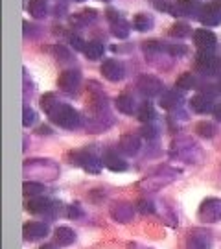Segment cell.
<instances>
[{
    "mask_svg": "<svg viewBox=\"0 0 221 249\" xmlns=\"http://www.w3.org/2000/svg\"><path fill=\"white\" fill-rule=\"evenodd\" d=\"M50 118H52V122H55V124L61 125V127H67V129H74L81 122L78 111L70 106H65V104H59L57 109L50 115Z\"/></svg>",
    "mask_w": 221,
    "mask_h": 249,
    "instance_id": "6da1fadb",
    "label": "cell"
},
{
    "mask_svg": "<svg viewBox=\"0 0 221 249\" xmlns=\"http://www.w3.org/2000/svg\"><path fill=\"white\" fill-rule=\"evenodd\" d=\"M199 220L204 223H216L221 220V199L218 197H208L204 199L199 211H197Z\"/></svg>",
    "mask_w": 221,
    "mask_h": 249,
    "instance_id": "7a4b0ae2",
    "label": "cell"
},
{
    "mask_svg": "<svg viewBox=\"0 0 221 249\" xmlns=\"http://www.w3.org/2000/svg\"><path fill=\"white\" fill-rule=\"evenodd\" d=\"M157 8L164 9L175 17H185V15H192L199 6L194 0H177V2H157Z\"/></svg>",
    "mask_w": 221,
    "mask_h": 249,
    "instance_id": "3957f363",
    "label": "cell"
},
{
    "mask_svg": "<svg viewBox=\"0 0 221 249\" xmlns=\"http://www.w3.org/2000/svg\"><path fill=\"white\" fill-rule=\"evenodd\" d=\"M136 87H138V90H140L144 96L151 98V96L160 94L164 85H162V81H160L159 78H155V76H151V74H144V76H140Z\"/></svg>",
    "mask_w": 221,
    "mask_h": 249,
    "instance_id": "277c9868",
    "label": "cell"
},
{
    "mask_svg": "<svg viewBox=\"0 0 221 249\" xmlns=\"http://www.w3.org/2000/svg\"><path fill=\"white\" fill-rule=\"evenodd\" d=\"M210 246H212L210 232L203 231V229H192L190 231L186 249H210Z\"/></svg>",
    "mask_w": 221,
    "mask_h": 249,
    "instance_id": "5b68a950",
    "label": "cell"
},
{
    "mask_svg": "<svg viewBox=\"0 0 221 249\" xmlns=\"http://www.w3.org/2000/svg\"><path fill=\"white\" fill-rule=\"evenodd\" d=\"M80 81H81V74L78 71H65V72H61V76H59V80H57V85H59V89H61L63 92L72 94V92L78 90Z\"/></svg>",
    "mask_w": 221,
    "mask_h": 249,
    "instance_id": "8992f818",
    "label": "cell"
},
{
    "mask_svg": "<svg viewBox=\"0 0 221 249\" xmlns=\"http://www.w3.org/2000/svg\"><path fill=\"white\" fill-rule=\"evenodd\" d=\"M195 63L204 74H214L218 71V59L212 53V50H199L195 53Z\"/></svg>",
    "mask_w": 221,
    "mask_h": 249,
    "instance_id": "52a82bcc",
    "label": "cell"
},
{
    "mask_svg": "<svg viewBox=\"0 0 221 249\" xmlns=\"http://www.w3.org/2000/svg\"><path fill=\"white\" fill-rule=\"evenodd\" d=\"M22 234H24V240H41V238H44L48 234V227L41 222H30L22 227Z\"/></svg>",
    "mask_w": 221,
    "mask_h": 249,
    "instance_id": "ba28073f",
    "label": "cell"
},
{
    "mask_svg": "<svg viewBox=\"0 0 221 249\" xmlns=\"http://www.w3.org/2000/svg\"><path fill=\"white\" fill-rule=\"evenodd\" d=\"M102 74L109 81H120L124 78V67L115 59H107L102 63Z\"/></svg>",
    "mask_w": 221,
    "mask_h": 249,
    "instance_id": "9c48e42d",
    "label": "cell"
},
{
    "mask_svg": "<svg viewBox=\"0 0 221 249\" xmlns=\"http://www.w3.org/2000/svg\"><path fill=\"white\" fill-rule=\"evenodd\" d=\"M199 18H201L204 26H216L221 22V8L218 4H208V6L201 8Z\"/></svg>",
    "mask_w": 221,
    "mask_h": 249,
    "instance_id": "30bf717a",
    "label": "cell"
},
{
    "mask_svg": "<svg viewBox=\"0 0 221 249\" xmlns=\"http://www.w3.org/2000/svg\"><path fill=\"white\" fill-rule=\"evenodd\" d=\"M194 41L199 50H214V46H216V36L210 30H204V28L195 30Z\"/></svg>",
    "mask_w": 221,
    "mask_h": 249,
    "instance_id": "8fae6325",
    "label": "cell"
},
{
    "mask_svg": "<svg viewBox=\"0 0 221 249\" xmlns=\"http://www.w3.org/2000/svg\"><path fill=\"white\" fill-rule=\"evenodd\" d=\"M133 214H135V211H133L131 205H127V203L113 205V209H111V216L115 218L116 222H120V223L131 222V220H133Z\"/></svg>",
    "mask_w": 221,
    "mask_h": 249,
    "instance_id": "7c38bea8",
    "label": "cell"
},
{
    "mask_svg": "<svg viewBox=\"0 0 221 249\" xmlns=\"http://www.w3.org/2000/svg\"><path fill=\"white\" fill-rule=\"evenodd\" d=\"M53 207H55V205H53L50 199H46V197H32L26 205L28 211L34 214H44V213H48V211H52Z\"/></svg>",
    "mask_w": 221,
    "mask_h": 249,
    "instance_id": "4fadbf2b",
    "label": "cell"
},
{
    "mask_svg": "<svg viewBox=\"0 0 221 249\" xmlns=\"http://www.w3.org/2000/svg\"><path fill=\"white\" fill-rule=\"evenodd\" d=\"M76 162L81 164V166L87 170V172H90V174H98V172H100V166H102V160L98 159L96 155H92V153H80Z\"/></svg>",
    "mask_w": 221,
    "mask_h": 249,
    "instance_id": "5bb4252c",
    "label": "cell"
},
{
    "mask_svg": "<svg viewBox=\"0 0 221 249\" xmlns=\"http://www.w3.org/2000/svg\"><path fill=\"white\" fill-rule=\"evenodd\" d=\"M103 164L113 172H125L127 170V162L122 157H118V153H115V151H107L103 155Z\"/></svg>",
    "mask_w": 221,
    "mask_h": 249,
    "instance_id": "9a60e30c",
    "label": "cell"
},
{
    "mask_svg": "<svg viewBox=\"0 0 221 249\" xmlns=\"http://www.w3.org/2000/svg\"><path fill=\"white\" fill-rule=\"evenodd\" d=\"M190 107L194 109L195 113H201V115L214 111L212 100L208 98V96H204V94H195L194 98L190 100Z\"/></svg>",
    "mask_w": 221,
    "mask_h": 249,
    "instance_id": "2e32d148",
    "label": "cell"
},
{
    "mask_svg": "<svg viewBox=\"0 0 221 249\" xmlns=\"http://www.w3.org/2000/svg\"><path fill=\"white\" fill-rule=\"evenodd\" d=\"M120 150L127 153V155H135L136 151L140 150V139L138 137H135V135H124L122 139H120Z\"/></svg>",
    "mask_w": 221,
    "mask_h": 249,
    "instance_id": "e0dca14e",
    "label": "cell"
},
{
    "mask_svg": "<svg viewBox=\"0 0 221 249\" xmlns=\"http://www.w3.org/2000/svg\"><path fill=\"white\" fill-rule=\"evenodd\" d=\"M115 106L120 113H125V115H133V111L136 109V104H135V100H133L129 94H122V96H118L116 102H115Z\"/></svg>",
    "mask_w": 221,
    "mask_h": 249,
    "instance_id": "ac0fdd59",
    "label": "cell"
},
{
    "mask_svg": "<svg viewBox=\"0 0 221 249\" xmlns=\"http://www.w3.org/2000/svg\"><path fill=\"white\" fill-rule=\"evenodd\" d=\"M76 240V234L72 231L70 227H57L55 229V242L59 244V246H70L72 242Z\"/></svg>",
    "mask_w": 221,
    "mask_h": 249,
    "instance_id": "d6986e66",
    "label": "cell"
},
{
    "mask_svg": "<svg viewBox=\"0 0 221 249\" xmlns=\"http://www.w3.org/2000/svg\"><path fill=\"white\" fill-rule=\"evenodd\" d=\"M85 55H87L90 61L100 59V57L103 55V45H102V43H96V41L87 43V46H85Z\"/></svg>",
    "mask_w": 221,
    "mask_h": 249,
    "instance_id": "ffe728a7",
    "label": "cell"
},
{
    "mask_svg": "<svg viewBox=\"0 0 221 249\" xmlns=\"http://www.w3.org/2000/svg\"><path fill=\"white\" fill-rule=\"evenodd\" d=\"M133 26L136 28L138 32L151 30V26H153V18L148 17L146 13H138V15H135V18H133Z\"/></svg>",
    "mask_w": 221,
    "mask_h": 249,
    "instance_id": "44dd1931",
    "label": "cell"
},
{
    "mask_svg": "<svg viewBox=\"0 0 221 249\" xmlns=\"http://www.w3.org/2000/svg\"><path fill=\"white\" fill-rule=\"evenodd\" d=\"M57 106H59V102L55 100V94H52V92H48V94H44L43 98H41V107H43V111L46 113V115L50 116L57 109Z\"/></svg>",
    "mask_w": 221,
    "mask_h": 249,
    "instance_id": "7402d4cb",
    "label": "cell"
},
{
    "mask_svg": "<svg viewBox=\"0 0 221 249\" xmlns=\"http://www.w3.org/2000/svg\"><path fill=\"white\" fill-rule=\"evenodd\" d=\"M28 11L32 13V17H35V18L44 17V15H46V2H44V0H30Z\"/></svg>",
    "mask_w": 221,
    "mask_h": 249,
    "instance_id": "603a6c76",
    "label": "cell"
},
{
    "mask_svg": "<svg viewBox=\"0 0 221 249\" xmlns=\"http://www.w3.org/2000/svg\"><path fill=\"white\" fill-rule=\"evenodd\" d=\"M177 102H179V96L175 90H166V92H162L159 104L162 109H171L173 106H177Z\"/></svg>",
    "mask_w": 221,
    "mask_h": 249,
    "instance_id": "cb8c5ba5",
    "label": "cell"
},
{
    "mask_svg": "<svg viewBox=\"0 0 221 249\" xmlns=\"http://www.w3.org/2000/svg\"><path fill=\"white\" fill-rule=\"evenodd\" d=\"M194 85H195V78L190 74V72L181 74V76L177 78V81H175V87H179V89H183V90L194 89Z\"/></svg>",
    "mask_w": 221,
    "mask_h": 249,
    "instance_id": "d4e9b609",
    "label": "cell"
},
{
    "mask_svg": "<svg viewBox=\"0 0 221 249\" xmlns=\"http://www.w3.org/2000/svg\"><path fill=\"white\" fill-rule=\"evenodd\" d=\"M195 131L199 137H204V139H212L214 135H216V127H214L210 122H199V124L195 125Z\"/></svg>",
    "mask_w": 221,
    "mask_h": 249,
    "instance_id": "484cf974",
    "label": "cell"
},
{
    "mask_svg": "<svg viewBox=\"0 0 221 249\" xmlns=\"http://www.w3.org/2000/svg\"><path fill=\"white\" fill-rule=\"evenodd\" d=\"M153 116H155V111H153V107H151L150 102L142 104V107L138 109V120H140V122H151Z\"/></svg>",
    "mask_w": 221,
    "mask_h": 249,
    "instance_id": "4316f807",
    "label": "cell"
},
{
    "mask_svg": "<svg viewBox=\"0 0 221 249\" xmlns=\"http://www.w3.org/2000/svg\"><path fill=\"white\" fill-rule=\"evenodd\" d=\"M113 36L118 37V39H125V37L129 36V28H127V24H125L122 18L113 22Z\"/></svg>",
    "mask_w": 221,
    "mask_h": 249,
    "instance_id": "83f0119b",
    "label": "cell"
},
{
    "mask_svg": "<svg viewBox=\"0 0 221 249\" xmlns=\"http://www.w3.org/2000/svg\"><path fill=\"white\" fill-rule=\"evenodd\" d=\"M22 188H24V194L26 196H37V194H41L44 190V187L41 183H34V181H26Z\"/></svg>",
    "mask_w": 221,
    "mask_h": 249,
    "instance_id": "f1b7e54d",
    "label": "cell"
},
{
    "mask_svg": "<svg viewBox=\"0 0 221 249\" xmlns=\"http://www.w3.org/2000/svg\"><path fill=\"white\" fill-rule=\"evenodd\" d=\"M190 34V28H188V24H183V22H177V24H173L171 26V30H170V36L171 37H186Z\"/></svg>",
    "mask_w": 221,
    "mask_h": 249,
    "instance_id": "f546056e",
    "label": "cell"
},
{
    "mask_svg": "<svg viewBox=\"0 0 221 249\" xmlns=\"http://www.w3.org/2000/svg\"><path fill=\"white\" fill-rule=\"evenodd\" d=\"M35 122V113L32 111V109H24V118H22V124H24V127H30V125Z\"/></svg>",
    "mask_w": 221,
    "mask_h": 249,
    "instance_id": "4dcf8cb0",
    "label": "cell"
},
{
    "mask_svg": "<svg viewBox=\"0 0 221 249\" xmlns=\"http://www.w3.org/2000/svg\"><path fill=\"white\" fill-rule=\"evenodd\" d=\"M138 211L144 214H153L155 213V207H153V203H150V201H140V203H138Z\"/></svg>",
    "mask_w": 221,
    "mask_h": 249,
    "instance_id": "1f68e13d",
    "label": "cell"
},
{
    "mask_svg": "<svg viewBox=\"0 0 221 249\" xmlns=\"http://www.w3.org/2000/svg\"><path fill=\"white\" fill-rule=\"evenodd\" d=\"M70 45L76 48V50H83L85 52V43H83V39L81 37H70Z\"/></svg>",
    "mask_w": 221,
    "mask_h": 249,
    "instance_id": "d6a6232c",
    "label": "cell"
},
{
    "mask_svg": "<svg viewBox=\"0 0 221 249\" xmlns=\"http://www.w3.org/2000/svg\"><path fill=\"white\" fill-rule=\"evenodd\" d=\"M168 52L171 55H183L186 52V48L185 46H168Z\"/></svg>",
    "mask_w": 221,
    "mask_h": 249,
    "instance_id": "836d02e7",
    "label": "cell"
},
{
    "mask_svg": "<svg viewBox=\"0 0 221 249\" xmlns=\"http://www.w3.org/2000/svg\"><path fill=\"white\" fill-rule=\"evenodd\" d=\"M78 18H83V20H87V18H94V11L92 9H85V11H81V15ZM76 18V20H78Z\"/></svg>",
    "mask_w": 221,
    "mask_h": 249,
    "instance_id": "e575fe53",
    "label": "cell"
},
{
    "mask_svg": "<svg viewBox=\"0 0 221 249\" xmlns=\"http://www.w3.org/2000/svg\"><path fill=\"white\" fill-rule=\"evenodd\" d=\"M142 135L148 137V139H153L155 137V129L153 127H146V129H142Z\"/></svg>",
    "mask_w": 221,
    "mask_h": 249,
    "instance_id": "d590c367",
    "label": "cell"
},
{
    "mask_svg": "<svg viewBox=\"0 0 221 249\" xmlns=\"http://www.w3.org/2000/svg\"><path fill=\"white\" fill-rule=\"evenodd\" d=\"M214 116H216V120H220L221 122V104H218V106H214Z\"/></svg>",
    "mask_w": 221,
    "mask_h": 249,
    "instance_id": "8d00e7d4",
    "label": "cell"
},
{
    "mask_svg": "<svg viewBox=\"0 0 221 249\" xmlns=\"http://www.w3.org/2000/svg\"><path fill=\"white\" fill-rule=\"evenodd\" d=\"M129 249H151V248H144V246H138V244H131Z\"/></svg>",
    "mask_w": 221,
    "mask_h": 249,
    "instance_id": "74e56055",
    "label": "cell"
},
{
    "mask_svg": "<svg viewBox=\"0 0 221 249\" xmlns=\"http://www.w3.org/2000/svg\"><path fill=\"white\" fill-rule=\"evenodd\" d=\"M39 133H50V129H48V127H39Z\"/></svg>",
    "mask_w": 221,
    "mask_h": 249,
    "instance_id": "f35d334b",
    "label": "cell"
},
{
    "mask_svg": "<svg viewBox=\"0 0 221 249\" xmlns=\"http://www.w3.org/2000/svg\"><path fill=\"white\" fill-rule=\"evenodd\" d=\"M41 249H53V246H43Z\"/></svg>",
    "mask_w": 221,
    "mask_h": 249,
    "instance_id": "ab89813d",
    "label": "cell"
},
{
    "mask_svg": "<svg viewBox=\"0 0 221 249\" xmlns=\"http://www.w3.org/2000/svg\"><path fill=\"white\" fill-rule=\"evenodd\" d=\"M78 2H81V0H78Z\"/></svg>",
    "mask_w": 221,
    "mask_h": 249,
    "instance_id": "60d3db41",
    "label": "cell"
}]
</instances>
